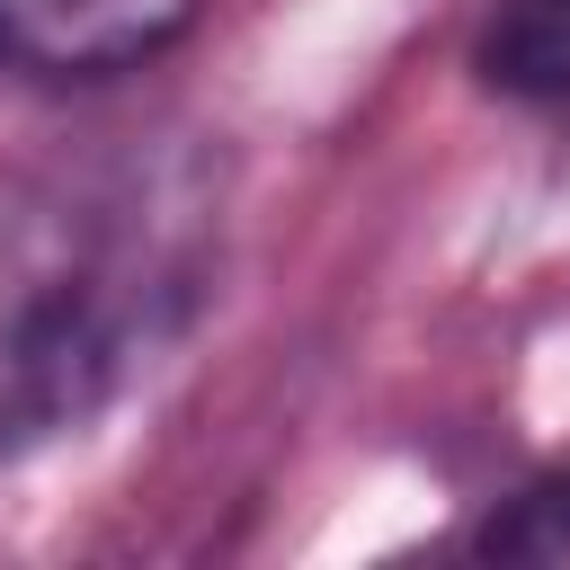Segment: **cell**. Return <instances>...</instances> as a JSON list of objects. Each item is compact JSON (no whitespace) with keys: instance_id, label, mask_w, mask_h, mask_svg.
<instances>
[{"instance_id":"obj_1","label":"cell","mask_w":570,"mask_h":570,"mask_svg":"<svg viewBox=\"0 0 570 570\" xmlns=\"http://www.w3.org/2000/svg\"><path fill=\"white\" fill-rule=\"evenodd\" d=\"M205 18V0H0V53L45 80H107L151 62Z\"/></svg>"},{"instance_id":"obj_2","label":"cell","mask_w":570,"mask_h":570,"mask_svg":"<svg viewBox=\"0 0 570 570\" xmlns=\"http://www.w3.org/2000/svg\"><path fill=\"white\" fill-rule=\"evenodd\" d=\"M481 80L508 98H570V0H499L481 27Z\"/></svg>"}]
</instances>
